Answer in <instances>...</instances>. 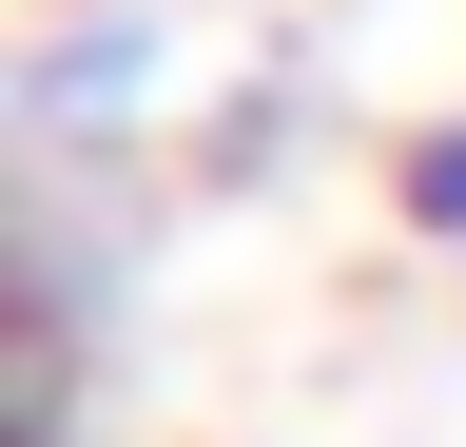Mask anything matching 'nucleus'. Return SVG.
<instances>
[{"label": "nucleus", "mask_w": 466, "mask_h": 447, "mask_svg": "<svg viewBox=\"0 0 466 447\" xmlns=\"http://www.w3.org/2000/svg\"><path fill=\"white\" fill-rule=\"evenodd\" d=\"M156 97H175V20L156 0H58V20L20 39V78H0V117H20V176L78 195L97 156L156 137Z\"/></svg>", "instance_id": "obj_1"}, {"label": "nucleus", "mask_w": 466, "mask_h": 447, "mask_svg": "<svg viewBox=\"0 0 466 447\" xmlns=\"http://www.w3.org/2000/svg\"><path fill=\"white\" fill-rule=\"evenodd\" d=\"M389 214H408L428 253H466V117H428V137L389 156Z\"/></svg>", "instance_id": "obj_2"}]
</instances>
